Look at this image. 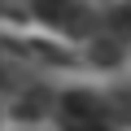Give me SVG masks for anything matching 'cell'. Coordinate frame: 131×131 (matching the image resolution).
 I'll list each match as a JSON object with an SVG mask.
<instances>
[{
  "label": "cell",
  "mask_w": 131,
  "mask_h": 131,
  "mask_svg": "<svg viewBox=\"0 0 131 131\" xmlns=\"http://www.w3.org/2000/svg\"><path fill=\"white\" fill-rule=\"evenodd\" d=\"M31 9H35L39 22H48V26H66V18H70V9H74V0H31Z\"/></svg>",
  "instance_id": "cell-1"
},
{
  "label": "cell",
  "mask_w": 131,
  "mask_h": 131,
  "mask_svg": "<svg viewBox=\"0 0 131 131\" xmlns=\"http://www.w3.org/2000/svg\"><path fill=\"white\" fill-rule=\"evenodd\" d=\"M105 31H109V39H131V5H114L109 13H105Z\"/></svg>",
  "instance_id": "cell-2"
},
{
  "label": "cell",
  "mask_w": 131,
  "mask_h": 131,
  "mask_svg": "<svg viewBox=\"0 0 131 131\" xmlns=\"http://www.w3.org/2000/svg\"><path fill=\"white\" fill-rule=\"evenodd\" d=\"M92 61L101 66V70L118 66V61H122V44H118V39H109V35H105V39H96V44H92Z\"/></svg>",
  "instance_id": "cell-3"
},
{
  "label": "cell",
  "mask_w": 131,
  "mask_h": 131,
  "mask_svg": "<svg viewBox=\"0 0 131 131\" xmlns=\"http://www.w3.org/2000/svg\"><path fill=\"white\" fill-rule=\"evenodd\" d=\"M44 109H48V96H44V92H31L26 101H18V105H13V118H18V122H35Z\"/></svg>",
  "instance_id": "cell-4"
}]
</instances>
